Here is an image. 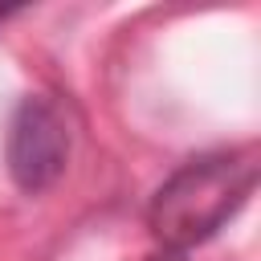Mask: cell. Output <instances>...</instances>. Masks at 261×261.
I'll list each match as a JSON object with an SVG mask.
<instances>
[{"instance_id":"cell-1","label":"cell","mask_w":261,"mask_h":261,"mask_svg":"<svg viewBox=\"0 0 261 261\" xmlns=\"http://www.w3.org/2000/svg\"><path fill=\"white\" fill-rule=\"evenodd\" d=\"M253 184L257 163L249 155L241 151L200 155L163 179V188L151 200V228L171 253H184L208 241L228 216H237Z\"/></svg>"},{"instance_id":"cell-2","label":"cell","mask_w":261,"mask_h":261,"mask_svg":"<svg viewBox=\"0 0 261 261\" xmlns=\"http://www.w3.org/2000/svg\"><path fill=\"white\" fill-rule=\"evenodd\" d=\"M69 159L65 114L49 98H24L8 126V171L24 192L49 188Z\"/></svg>"},{"instance_id":"cell-3","label":"cell","mask_w":261,"mask_h":261,"mask_svg":"<svg viewBox=\"0 0 261 261\" xmlns=\"http://www.w3.org/2000/svg\"><path fill=\"white\" fill-rule=\"evenodd\" d=\"M147 261H184V257L171 253V249H163V253H155V257H147Z\"/></svg>"}]
</instances>
